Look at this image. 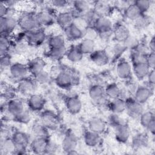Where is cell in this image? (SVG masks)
<instances>
[{
    "mask_svg": "<svg viewBox=\"0 0 155 155\" xmlns=\"http://www.w3.org/2000/svg\"><path fill=\"white\" fill-rule=\"evenodd\" d=\"M39 120L49 130H55L59 125V119L57 114L51 110L42 111Z\"/></svg>",
    "mask_w": 155,
    "mask_h": 155,
    "instance_id": "cell-5",
    "label": "cell"
},
{
    "mask_svg": "<svg viewBox=\"0 0 155 155\" xmlns=\"http://www.w3.org/2000/svg\"><path fill=\"white\" fill-rule=\"evenodd\" d=\"M99 36V34L97 31L91 26L87 27L84 30V37L83 38H86L88 39H91L93 41H95L97 38Z\"/></svg>",
    "mask_w": 155,
    "mask_h": 155,
    "instance_id": "cell-49",
    "label": "cell"
},
{
    "mask_svg": "<svg viewBox=\"0 0 155 155\" xmlns=\"http://www.w3.org/2000/svg\"><path fill=\"white\" fill-rule=\"evenodd\" d=\"M49 130L43 125L40 121L35 122L31 128V131L34 137L49 139Z\"/></svg>",
    "mask_w": 155,
    "mask_h": 155,
    "instance_id": "cell-30",
    "label": "cell"
},
{
    "mask_svg": "<svg viewBox=\"0 0 155 155\" xmlns=\"http://www.w3.org/2000/svg\"><path fill=\"white\" fill-rule=\"evenodd\" d=\"M147 81L149 84V87L153 88L155 84V71L154 69H151L148 73L147 76Z\"/></svg>",
    "mask_w": 155,
    "mask_h": 155,
    "instance_id": "cell-55",
    "label": "cell"
},
{
    "mask_svg": "<svg viewBox=\"0 0 155 155\" xmlns=\"http://www.w3.org/2000/svg\"><path fill=\"white\" fill-rule=\"evenodd\" d=\"M36 16L40 27H49L56 22V15L48 8L42 10L36 13Z\"/></svg>",
    "mask_w": 155,
    "mask_h": 155,
    "instance_id": "cell-10",
    "label": "cell"
},
{
    "mask_svg": "<svg viewBox=\"0 0 155 155\" xmlns=\"http://www.w3.org/2000/svg\"><path fill=\"white\" fill-rule=\"evenodd\" d=\"M151 24V18L146 14H142L138 18L134 21V24L136 28L143 30L147 28Z\"/></svg>",
    "mask_w": 155,
    "mask_h": 155,
    "instance_id": "cell-41",
    "label": "cell"
},
{
    "mask_svg": "<svg viewBox=\"0 0 155 155\" xmlns=\"http://www.w3.org/2000/svg\"><path fill=\"white\" fill-rule=\"evenodd\" d=\"M49 48L65 47V38L62 35H53L48 39Z\"/></svg>",
    "mask_w": 155,
    "mask_h": 155,
    "instance_id": "cell-38",
    "label": "cell"
},
{
    "mask_svg": "<svg viewBox=\"0 0 155 155\" xmlns=\"http://www.w3.org/2000/svg\"><path fill=\"white\" fill-rule=\"evenodd\" d=\"M155 52H150L146 58V62L150 69H154L155 66Z\"/></svg>",
    "mask_w": 155,
    "mask_h": 155,
    "instance_id": "cell-53",
    "label": "cell"
},
{
    "mask_svg": "<svg viewBox=\"0 0 155 155\" xmlns=\"http://www.w3.org/2000/svg\"><path fill=\"white\" fill-rule=\"evenodd\" d=\"M78 47L83 54H90L94 51L95 42L91 39L82 38Z\"/></svg>",
    "mask_w": 155,
    "mask_h": 155,
    "instance_id": "cell-37",
    "label": "cell"
},
{
    "mask_svg": "<svg viewBox=\"0 0 155 155\" xmlns=\"http://www.w3.org/2000/svg\"><path fill=\"white\" fill-rule=\"evenodd\" d=\"M73 8V15L74 18L78 16H82L91 9V4L87 1L78 0L71 2Z\"/></svg>",
    "mask_w": 155,
    "mask_h": 155,
    "instance_id": "cell-25",
    "label": "cell"
},
{
    "mask_svg": "<svg viewBox=\"0 0 155 155\" xmlns=\"http://www.w3.org/2000/svg\"><path fill=\"white\" fill-rule=\"evenodd\" d=\"M46 62L44 59L40 57H37L30 60L27 64L30 74L32 77L36 76L39 73L45 70Z\"/></svg>",
    "mask_w": 155,
    "mask_h": 155,
    "instance_id": "cell-22",
    "label": "cell"
},
{
    "mask_svg": "<svg viewBox=\"0 0 155 155\" xmlns=\"http://www.w3.org/2000/svg\"><path fill=\"white\" fill-rule=\"evenodd\" d=\"M112 8L108 1H97L93 3L92 9L97 17H108L111 13Z\"/></svg>",
    "mask_w": 155,
    "mask_h": 155,
    "instance_id": "cell-14",
    "label": "cell"
},
{
    "mask_svg": "<svg viewBox=\"0 0 155 155\" xmlns=\"http://www.w3.org/2000/svg\"><path fill=\"white\" fill-rule=\"evenodd\" d=\"M90 60L98 66H104L108 64L110 58L108 53L104 50H94L90 54Z\"/></svg>",
    "mask_w": 155,
    "mask_h": 155,
    "instance_id": "cell-24",
    "label": "cell"
},
{
    "mask_svg": "<svg viewBox=\"0 0 155 155\" xmlns=\"http://www.w3.org/2000/svg\"><path fill=\"white\" fill-rule=\"evenodd\" d=\"M7 7L10 8H13V7L17 5L18 3H19V1H2Z\"/></svg>",
    "mask_w": 155,
    "mask_h": 155,
    "instance_id": "cell-57",
    "label": "cell"
},
{
    "mask_svg": "<svg viewBox=\"0 0 155 155\" xmlns=\"http://www.w3.org/2000/svg\"><path fill=\"white\" fill-rule=\"evenodd\" d=\"M93 27L101 35L112 32L113 24L109 17H98Z\"/></svg>",
    "mask_w": 155,
    "mask_h": 155,
    "instance_id": "cell-13",
    "label": "cell"
},
{
    "mask_svg": "<svg viewBox=\"0 0 155 155\" xmlns=\"http://www.w3.org/2000/svg\"><path fill=\"white\" fill-rule=\"evenodd\" d=\"M108 107L112 113L120 114L126 110V101L121 97L111 99L108 104Z\"/></svg>",
    "mask_w": 155,
    "mask_h": 155,
    "instance_id": "cell-29",
    "label": "cell"
},
{
    "mask_svg": "<svg viewBox=\"0 0 155 155\" xmlns=\"http://www.w3.org/2000/svg\"><path fill=\"white\" fill-rule=\"evenodd\" d=\"M33 78L35 79L38 84L41 85L47 84L50 82L51 80V76L50 73L47 72L45 70L39 73Z\"/></svg>",
    "mask_w": 155,
    "mask_h": 155,
    "instance_id": "cell-44",
    "label": "cell"
},
{
    "mask_svg": "<svg viewBox=\"0 0 155 155\" xmlns=\"http://www.w3.org/2000/svg\"><path fill=\"white\" fill-rule=\"evenodd\" d=\"M56 85L64 90L70 88L74 84V76L73 74L66 70H62L59 72L54 78Z\"/></svg>",
    "mask_w": 155,
    "mask_h": 155,
    "instance_id": "cell-6",
    "label": "cell"
},
{
    "mask_svg": "<svg viewBox=\"0 0 155 155\" xmlns=\"http://www.w3.org/2000/svg\"><path fill=\"white\" fill-rule=\"evenodd\" d=\"M112 34L113 38L119 43H122L131 35L129 28L122 24L113 26Z\"/></svg>",
    "mask_w": 155,
    "mask_h": 155,
    "instance_id": "cell-20",
    "label": "cell"
},
{
    "mask_svg": "<svg viewBox=\"0 0 155 155\" xmlns=\"http://www.w3.org/2000/svg\"><path fill=\"white\" fill-rule=\"evenodd\" d=\"M104 90L107 97L111 100L121 97V90L116 83L113 82L108 84L104 88Z\"/></svg>",
    "mask_w": 155,
    "mask_h": 155,
    "instance_id": "cell-36",
    "label": "cell"
},
{
    "mask_svg": "<svg viewBox=\"0 0 155 155\" xmlns=\"http://www.w3.org/2000/svg\"><path fill=\"white\" fill-rule=\"evenodd\" d=\"M108 122L111 125L116 128L122 124L126 123L125 120L119 116V114L112 113L108 117Z\"/></svg>",
    "mask_w": 155,
    "mask_h": 155,
    "instance_id": "cell-48",
    "label": "cell"
},
{
    "mask_svg": "<svg viewBox=\"0 0 155 155\" xmlns=\"http://www.w3.org/2000/svg\"><path fill=\"white\" fill-rule=\"evenodd\" d=\"M150 70V68L146 62H139L132 64V71L139 80H143L146 78Z\"/></svg>",
    "mask_w": 155,
    "mask_h": 155,
    "instance_id": "cell-23",
    "label": "cell"
},
{
    "mask_svg": "<svg viewBox=\"0 0 155 155\" xmlns=\"http://www.w3.org/2000/svg\"><path fill=\"white\" fill-rule=\"evenodd\" d=\"M148 47L149 48L150 51L151 52H155V41H154V37L153 36L150 41H149Z\"/></svg>",
    "mask_w": 155,
    "mask_h": 155,
    "instance_id": "cell-58",
    "label": "cell"
},
{
    "mask_svg": "<svg viewBox=\"0 0 155 155\" xmlns=\"http://www.w3.org/2000/svg\"><path fill=\"white\" fill-rule=\"evenodd\" d=\"M31 116L30 111L27 110H24L22 112L18 114L14 117L13 120L22 124H27L30 122Z\"/></svg>",
    "mask_w": 155,
    "mask_h": 155,
    "instance_id": "cell-45",
    "label": "cell"
},
{
    "mask_svg": "<svg viewBox=\"0 0 155 155\" xmlns=\"http://www.w3.org/2000/svg\"><path fill=\"white\" fill-rule=\"evenodd\" d=\"M67 51L66 47L64 48H51L47 52V56L51 59L59 61L65 56Z\"/></svg>",
    "mask_w": 155,
    "mask_h": 155,
    "instance_id": "cell-39",
    "label": "cell"
},
{
    "mask_svg": "<svg viewBox=\"0 0 155 155\" xmlns=\"http://www.w3.org/2000/svg\"><path fill=\"white\" fill-rule=\"evenodd\" d=\"M15 131V130H13V129L8 125H5L4 126L2 125L1 130V138L12 137V136Z\"/></svg>",
    "mask_w": 155,
    "mask_h": 155,
    "instance_id": "cell-51",
    "label": "cell"
},
{
    "mask_svg": "<svg viewBox=\"0 0 155 155\" xmlns=\"http://www.w3.org/2000/svg\"><path fill=\"white\" fill-rule=\"evenodd\" d=\"M84 54L79 49L78 45H72L68 49H67L65 57L71 62H79L83 57Z\"/></svg>",
    "mask_w": 155,
    "mask_h": 155,
    "instance_id": "cell-35",
    "label": "cell"
},
{
    "mask_svg": "<svg viewBox=\"0 0 155 155\" xmlns=\"http://www.w3.org/2000/svg\"><path fill=\"white\" fill-rule=\"evenodd\" d=\"M16 145L12 137L1 138L0 148L2 155L14 154Z\"/></svg>",
    "mask_w": 155,
    "mask_h": 155,
    "instance_id": "cell-31",
    "label": "cell"
},
{
    "mask_svg": "<svg viewBox=\"0 0 155 155\" xmlns=\"http://www.w3.org/2000/svg\"><path fill=\"white\" fill-rule=\"evenodd\" d=\"M9 72L11 77L17 81L29 76L30 74L27 65L19 62L12 64L9 68Z\"/></svg>",
    "mask_w": 155,
    "mask_h": 155,
    "instance_id": "cell-9",
    "label": "cell"
},
{
    "mask_svg": "<svg viewBox=\"0 0 155 155\" xmlns=\"http://www.w3.org/2000/svg\"><path fill=\"white\" fill-rule=\"evenodd\" d=\"M11 48V42L8 36L1 35L0 38V54L1 56L9 53Z\"/></svg>",
    "mask_w": 155,
    "mask_h": 155,
    "instance_id": "cell-43",
    "label": "cell"
},
{
    "mask_svg": "<svg viewBox=\"0 0 155 155\" xmlns=\"http://www.w3.org/2000/svg\"><path fill=\"white\" fill-rule=\"evenodd\" d=\"M116 74L121 79H128L132 73V65L125 59H120L116 65Z\"/></svg>",
    "mask_w": 155,
    "mask_h": 155,
    "instance_id": "cell-15",
    "label": "cell"
},
{
    "mask_svg": "<svg viewBox=\"0 0 155 155\" xmlns=\"http://www.w3.org/2000/svg\"><path fill=\"white\" fill-rule=\"evenodd\" d=\"M88 128L90 131L101 134L105 131L107 124L102 119L98 117H94L88 120Z\"/></svg>",
    "mask_w": 155,
    "mask_h": 155,
    "instance_id": "cell-26",
    "label": "cell"
},
{
    "mask_svg": "<svg viewBox=\"0 0 155 155\" xmlns=\"http://www.w3.org/2000/svg\"><path fill=\"white\" fill-rule=\"evenodd\" d=\"M12 65V56L10 53H7L5 55L1 56L0 59V67L1 71L5 70L7 68H10Z\"/></svg>",
    "mask_w": 155,
    "mask_h": 155,
    "instance_id": "cell-50",
    "label": "cell"
},
{
    "mask_svg": "<svg viewBox=\"0 0 155 155\" xmlns=\"http://www.w3.org/2000/svg\"><path fill=\"white\" fill-rule=\"evenodd\" d=\"M123 12L125 18L133 21H135L142 15L141 12L134 2L128 4Z\"/></svg>",
    "mask_w": 155,
    "mask_h": 155,
    "instance_id": "cell-34",
    "label": "cell"
},
{
    "mask_svg": "<svg viewBox=\"0 0 155 155\" xmlns=\"http://www.w3.org/2000/svg\"><path fill=\"white\" fill-rule=\"evenodd\" d=\"M27 146L23 145H16L15 150L14 154H24L27 153Z\"/></svg>",
    "mask_w": 155,
    "mask_h": 155,
    "instance_id": "cell-56",
    "label": "cell"
},
{
    "mask_svg": "<svg viewBox=\"0 0 155 155\" xmlns=\"http://www.w3.org/2000/svg\"><path fill=\"white\" fill-rule=\"evenodd\" d=\"M84 140L85 145L89 147H95L100 142L101 136L99 134L90 131L88 129L84 135Z\"/></svg>",
    "mask_w": 155,
    "mask_h": 155,
    "instance_id": "cell-33",
    "label": "cell"
},
{
    "mask_svg": "<svg viewBox=\"0 0 155 155\" xmlns=\"http://www.w3.org/2000/svg\"><path fill=\"white\" fill-rule=\"evenodd\" d=\"M139 44L140 43L137 38L131 35L122 42V44L124 45L126 50L129 49L131 50L136 48Z\"/></svg>",
    "mask_w": 155,
    "mask_h": 155,
    "instance_id": "cell-46",
    "label": "cell"
},
{
    "mask_svg": "<svg viewBox=\"0 0 155 155\" xmlns=\"http://www.w3.org/2000/svg\"><path fill=\"white\" fill-rule=\"evenodd\" d=\"M25 110L23 102L17 98H12L7 101L6 110L14 117Z\"/></svg>",
    "mask_w": 155,
    "mask_h": 155,
    "instance_id": "cell-19",
    "label": "cell"
},
{
    "mask_svg": "<svg viewBox=\"0 0 155 155\" xmlns=\"http://www.w3.org/2000/svg\"><path fill=\"white\" fill-rule=\"evenodd\" d=\"M73 19L74 15L71 12L62 11L56 15V23L63 29L71 24Z\"/></svg>",
    "mask_w": 155,
    "mask_h": 155,
    "instance_id": "cell-28",
    "label": "cell"
},
{
    "mask_svg": "<svg viewBox=\"0 0 155 155\" xmlns=\"http://www.w3.org/2000/svg\"><path fill=\"white\" fill-rule=\"evenodd\" d=\"M27 103L30 111L40 112L44 110L45 106L46 99L41 94L33 93L28 96Z\"/></svg>",
    "mask_w": 155,
    "mask_h": 155,
    "instance_id": "cell-8",
    "label": "cell"
},
{
    "mask_svg": "<svg viewBox=\"0 0 155 155\" xmlns=\"http://www.w3.org/2000/svg\"><path fill=\"white\" fill-rule=\"evenodd\" d=\"M78 144L77 136L71 131H67L62 141V150L67 154L74 153Z\"/></svg>",
    "mask_w": 155,
    "mask_h": 155,
    "instance_id": "cell-3",
    "label": "cell"
},
{
    "mask_svg": "<svg viewBox=\"0 0 155 155\" xmlns=\"http://www.w3.org/2000/svg\"><path fill=\"white\" fill-rule=\"evenodd\" d=\"M58 149V145L53 142H51L50 139L48 141V144L47 147V150H46V153L47 154H54Z\"/></svg>",
    "mask_w": 155,
    "mask_h": 155,
    "instance_id": "cell-54",
    "label": "cell"
},
{
    "mask_svg": "<svg viewBox=\"0 0 155 155\" xmlns=\"http://www.w3.org/2000/svg\"><path fill=\"white\" fill-rule=\"evenodd\" d=\"M48 140L49 139L34 137L29 144L30 150L36 154H45Z\"/></svg>",
    "mask_w": 155,
    "mask_h": 155,
    "instance_id": "cell-17",
    "label": "cell"
},
{
    "mask_svg": "<svg viewBox=\"0 0 155 155\" xmlns=\"http://www.w3.org/2000/svg\"><path fill=\"white\" fill-rule=\"evenodd\" d=\"M47 35L41 28L25 33V40L27 44L31 46H40L46 40Z\"/></svg>",
    "mask_w": 155,
    "mask_h": 155,
    "instance_id": "cell-7",
    "label": "cell"
},
{
    "mask_svg": "<svg viewBox=\"0 0 155 155\" xmlns=\"http://www.w3.org/2000/svg\"><path fill=\"white\" fill-rule=\"evenodd\" d=\"M148 137L146 134L139 133L134 136L132 139V145L135 149L145 147L148 143Z\"/></svg>",
    "mask_w": 155,
    "mask_h": 155,
    "instance_id": "cell-40",
    "label": "cell"
},
{
    "mask_svg": "<svg viewBox=\"0 0 155 155\" xmlns=\"http://www.w3.org/2000/svg\"><path fill=\"white\" fill-rule=\"evenodd\" d=\"M126 111L130 117L133 118L139 117L143 112L142 104L137 102L134 97H130L125 100Z\"/></svg>",
    "mask_w": 155,
    "mask_h": 155,
    "instance_id": "cell-11",
    "label": "cell"
},
{
    "mask_svg": "<svg viewBox=\"0 0 155 155\" xmlns=\"http://www.w3.org/2000/svg\"><path fill=\"white\" fill-rule=\"evenodd\" d=\"M37 84L33 78L28 76L18 81L17 90L22 94L29 96L35 93Z\"/></svg>",
    "mask_w": 155,
    "mask_h": 155,
    "instance_id": "cell-4",
    "label": "cell"
},
{
    "mask_svg": "<svg viewBox=\"0 0 155 155\" xmlns=\"http://www.w3.org/2000/svg\"><path fill=\"white\" fill-rule=\"evenodd\" d=\"M139 119L141 125L145 128H147L150 123L155 120L154 114L150 111L143 112L140 116Z\"/></svg>",
    "mask_w": 155,
    "mask_h": 155,
    "instance_id": "cell-42",
    "label": "cell"
},
{
    "mask_svg": "<svg viewBox=\"0 0 155 155\" xmlns=\"http://www.w3.org/2000/svg\"><path fill=\"white\" fill-rule=\"evenodd\" d=\"M153 93V90L149 86L140 85L136 89L133 97L137 102L143 105L150 99Z\"/></svg>",
    "mask_w": 155,
    "mask_h": 155,
    "instance_id": "cell-16",
    "label": "cell"
},
{
    "mask_svg": "<svg viewBox=\"0 0 155 155\" xmlns=\"http://www.w3.org/2000/svg\"><path fill=\"white\" fill-rule=\"evenodd\" d=\"M18 27L24 32L27 33L41 28L36 14L26 12L21 14L18 18Z\"/></svg>",
    "mask_w": 155,
    "mask_h": 155,
    "instance_id": "cell-1",
    "label": "cell"
},
{
    "mask_svg": "<svg viewBox=\"0 0 155 155\" xmlns=\"http://www.w3.org/2000/svg\"><path fill=\"white\" fill-rule=\"evenodd\" d=\"M70 2L64 0H53L50 1L51 5L56 8H64L69 5Z\"/></svg>",
    "mask_w": 155,
    "mask_h": 155,
    "instance_id": "cell-52",
    "label": "cell"
},
{
    "mask_svg": "<svg viewBox=\"0 0 155 155\" xmlns=\"http://www.w3.org/2000/svg\"><path fill=\"white\" fill-rule=\"evenodd\" d=\"M65 107L67 111L71 114H77L82 108V103L79 97L76 96H70L65 101Z\"/></svg>",
    "mask_w": 155,
    "mask_h": 155,
    "instance_id": "cell-21",
    "label": "cell"
},
{
    "mask_svg": "<svg viewBox=\"0 0 155 155\" xmlns=\"http://www.w3.org/2000/svg\"><path fill=\"white\" fill-rule=\"evenodd\" d=\"M18 27V18L14 16H6L0 18L1 35L9 36Z\"/></svg>",
    "mask_w": 155,
    "mask_h": 155,
    "instance_id": "cell-2",
    "label": "cell"
},
{
    "mask_svg": "<svg viewBox=\"0 0 155 155\" xmlns=\"http://www.w3.org/2000/svg\"><path fill=\"white\" fill-rule=\"evenodd\" d=\"M88 94L91 99L97 104L105 103L107 99L105 94L104 88L99 84L91 85L89 88Z\"/></svg>",
    "mask_w": 155,
    "mask_h": 155,
    "instance_id": "cell-12",
    "label": "cell"
},
{
    "mask_svg": "<svg viewBox=\"0 0 155 155\" xmlns=\"http://www.w3.org/2000/svg\"><path fill=\"white\" fill-rule=\"evenodd\" d=\"M114 128V136L116 140L122 143L127 142L130 136V131L127 123L116 127Z\"/></svg>",
    "mask_w": 155,
    "mask_h": 155,
    "instance_id": "cell-27",
    "label": "cell"
},
{
    "mask_svg": "<svg viewBox=\"0 0 155 155\" xmlns=\"http://www.w3.org/2000/svg\"><path fill=\"white\" fill-rule=\"evenodd\" d=\"M12 139L16 145L28 147L30 143V137L28 134L21 131L15 130L12 136Z\"/></svg>",
    "mask_w": 155,
    "mask_h": 155,
    "instance_id": "cell-32",
    "label": "cell"
},
{
    "mask_svg": "<svg viewBox=\"0 0 155 155\" xmlns=\"http://www.w3.org/2000/svg\"><path fill=\"white\" fill-rule=\"evenodd\" d=\"M64 36L71 41L82 39L84 37V30L77 27L73 23L64 28Z\"/></svg>",
    "mask_w": 155,
    "mask_h": 155,
    "instance_id": "cell-18",
    "label": "cell"
},
{
    "mask_svg": "<svg viewBox=\"0 0 155 155\" xmlns=\"http://www.w3.org/2000/svg\"><path fill=\"white\" fill-rule=\"evenodd\" d=\"M142 14H145L150 8L152 2L149 0H139L133 2Z\"/></svg>",
    "mask_w": 155,
    "mask_h": 155,
    "instance_id": "cell-47",
    "label": "cell"
}]
</instances>
